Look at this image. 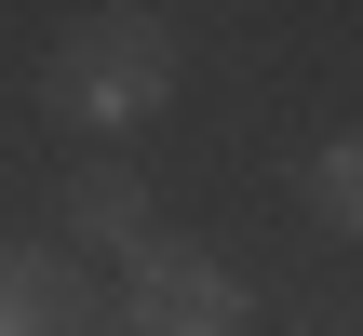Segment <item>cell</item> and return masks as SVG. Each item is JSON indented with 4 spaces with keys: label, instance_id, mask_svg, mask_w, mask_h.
I'll list each match as a JSON object with an SVG mask.
<instances>
[{
    "label": "cell",
    "instance_id": "277c9868",
    "mask_svg": "<svg viewBox=\"0 0 363 336\" xmlns=\"http://www.w3.org/2000/svg\"><path fill=\"white\" fill-rule=\"evenodd\" d=\"M94 283L67 242H0V336H94Z\"/></svg>",
    "mask_w": 363,
    "mask_h": 336
},
{
    "label": "cell",
    "instance_id": "3957f363",
    "mask_svg": "<svg viewBox=\"0 0 363 336\" xmlns=\"http://www.w3.org/2000/svg\"><path fill=\"white\" fill-rule=\"evenodd\" d=\"M54 215H67V242H81V256H121V269H135V256L162 242V202H148V162H121V148L67 162Z\"/></svg>",
    "mask_w": 363,
    "mask_h": 336
},
{
    "label": "cell",
    "instance_id": "5b68a950",
    "mask_svg": "<svg viewBox=\"0 0 363 336\" xmlns=\"http://www.w3.org/2000/svg\"><path fill=\"white\" fill-rule=\"evenodd\" d=\"M296 189H310V215H323L337 242H363V121L310 148V175H296Z\"/></svg>",
    "mask_w": 363,
    "mask_h": 336
},
{
    "label": "cell",
    "instance_id": "6da1fadb",
    "mask_svg": "<svg viewBox=\"0 0 363 336\" xmlns=\"http://www.w3.org/2000/svg\"><path fill=\"white\" fill-rule=\"evenodd\" d=\"M40 108H54L67 135H148V121L175 108V27H162L148 0H108V13L54 27V40H40Z\"/></svg>",
    "mask_w": 363,
    "mask_h": 336
},
{
    "label": "cell",
    "instance_id": "7a4b0ae2",
    "mask_svg": "<svg viewBox=\"0 0 363 336\" xmlns=\"http://www.w3.org/2000/svg\"><path fill=\"white\" fill-rule=\"evenodd\" d=\"M121 336H242L256 323V296H242V269L229 256H202V242H148L135 269H121Z\"/></svg>",
    "mask_w": 363,
    "mask_h": 336
}]
</instances>
